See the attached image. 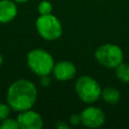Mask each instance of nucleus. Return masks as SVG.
<instances>
[{
    "mask_svg": "<svg viewBox=\"0 0 129 129\" xmlns=\"http://www.w3.org/2000/svg\"><path fill=\"white\" fill-rule=\"evenodd\" d=\"M37 90L34 84L26 79H20L10 85L7 91V104L13 111L21 112L34 105Z\"/></svg>",
    "mask_w": 129,
    "mask_h": 129,
    "instance_id": "f257e3e1",
    "label": "nucleus"
},
{
    "mask_svg": "<svg viewBox=\"0 0 129 129\" xmlns=\"http://www.w3.org/2000/svg\"><path fill=\"white\" fill-rule=\"evenodd\" d=\"M27 64L29 69L37 76L42 77L52 73L54 59L49 52L41 48H35L27 54Z\"/></svg>",
    "mask_w": 129,
    "mask_h": 129,
    "instance_id": "f03ea898",
    "label": "nucleus"
},
{
    "mask_svg": "<svg viewBox=\"0 0 129 129\" xmlns=\"http://www.w3.org/2000/svg\"><path fill=\"white\" fill-rule=\"evenodd\" d=\"M35 27L38 34L46 40H55L62 33V26L59 20L51 13L40 15L35 21Z\"/></svg>",
    "mask_w": 129,
    "mask_h": 129,
    "instance_id": "7ed1b4c3",
    "label": "nucleus"
},
{
    "mask_svg": "<svg viewBox=\"0 0 129 129\" xmlns=\"http://www.w3.org/2000/svg\"><path fill=\"white\" fill-rule=\"evenodd\" d=\"M77 95L85 103H94L101 97V88L97 81L89 76L80 77L75 85Z\"/></svg>",
    "mask_w": 129,
    "mask_h": 129,
    "instance_id": "20e7f679",
    "label": "nucleus"
},
{
    "mask_svg": "<svg viewBox=\"0 0 129 129\" xmlns=\"http://www.w3.org/2000/svg\"><path fill=\"white\" fill-rule=\"evenodd\" d=\"M95 58L100 64L113 69L123 61V51L116 44L106 43L96 49Z\"/></svg>",
    "mask_w": 129,
    "mask_h": 129,
    "instance_id": "39448f33",
    "label": "nucleus"
},
{
    "mask_svg": "<svg viewBox=\"0 0 129 129\" xmlns=\"http://www.w3.org/2000/svg\"><path fill=\"white\" fill-rule=\"evenodd\" d=\"M81 119L84 126L88 128H98L105 123L106 117L100 108L90 106L83 110L81 113Z\"/></svg>",
    "mask_w": 129,
    "mask_h": 129,
    "instance_id": "423d86ee",
    "label": "nucleus"
},
{
    "mask_svg": "<svg viewBox=\"0 0 129 129\" xmlns=\"http://www.w3.org/2000/svg\"><path fill=\"white\" fill-rule=\"evenodd\" d=\"M17 122L21 129H40L43 125L41 116L30 109L21 111L17 116Z\"/></svg>",
    "mask_w": 129,
    "mask_h": 129,
    "instance_id": "0eeeda50",
    "label": "nucleus"
},
{
    "mask_svg": "<svg viewBox=\"0 0 129 129\" xmlns=\"http://www.w3.org/2000/svg\"><path fill=\"white\" fill-rule=\"evenodd\" d=\"M77 69L75 64L68 60H62L54 63V67L52 69V74L58 81H69L75 77Z\"/></svg>",
    "mask_w": 129,
    "mask_h": 129,
    "instance_id": "6e6552de",
    "label": "nucleus"
},
{
    "mask_svg": "<svg viewBox=\"0 0 129 129\" xmlns=\"http://www.w3.org/2000/svg\"><path fill=\"white\" fill-rule=\"evenodd\" d=\"M17 15V7L12 0H0V23L12 21Z\"/></svg>",
    "mask_w": 129,
    "mask_h": 129,
    "instance_id": "1a4fd4ad",
    "label": "nucleus"
},
{
    "mask_svg": "<svg viewBox=\"0 0 129 129\" xmlns=\"http://www.w3.org/2000/svg\"><path fill=\"white\" fill-rule=\"evenodd\" d=\"M101 97L108 104L114 105V104L118 103L120 100V92L116 88L107 87L101 91Z\"/></svg>",
    "mask_w": 129,
    "mask_h": 129,
    "instance_id": "9d476101",
    "label": "nucleus"
},
{
    "mask_svg": "<svg viewBox=\"0 0 129 129\" xmlns=\"http://www.w3.org/2000/svg\"><path fill=\"white\" fill-rule=\"evenodd\" d=\"M115 69L117 78L123 83H129V64L124 63L122 61Z\"/></svg>",
    "mask_w": 129,
    "mask_h": 129,
    "instance_id": "9b49d317",
    "label": "nucleus"
},
{
    "mask_svg": "<svg viewBox=\"0 0 129 129\" xmlns=\"http://www.w3.org/2000/svg\"><path fill=\"white\" fill-rule=\"evenodd\" d=\"M0 128L1 129H17L19 128V125L17 120L13 118H6L0 122Z\"/></svg>",
    "mask_w": 129,
    "mask_h": 129,
    "instance_id": "f8f14e48",
    "label": "nucleus"
},
{
    "mask_svg": "<svg viewBox=\"0 0 129 129\" xmlns=\"http://www.w3.org/2000/svg\"><path fill=\"white\" fill-rule=\"evenodd\" d=\"M37 10L39 12L40 15H46V14H50L52 11V5L50 2L48 1H41L38 4Z\"/></svg>",
    "mask_w": 129,
    "mask_h": 129,
    "instance_id": "ddd939ff",
    "label": "nucleus"
},
{
    "mask_svg": "<svg viewBox=\"0 0 129 129\" xmlns=\"http://www.w3.org/2000/svg\"><path fill=\"white\" fill-rule=\"evenodd\" d=\"M11 108L8 104H4V103H0V122L3 121L4 119L8 118L9 114H10Z\"/></svg>",
    "mask_w": 129,
    "mask_h": 129,
    "instance_id": "4468645a",
    "label": "nucleus"
},
{
    "mask_svg": "<svg viewBox=\"0 0 129 129\" xmlns=\"http://www.w3.org/2000/svg\"><path fill=\"white\" fill-rule=\"evenodd\" d=\"M70 123L72 125H79L80 123H82L81 114H73L70 117Z\"/></svg>",
    "mask_w": 129,
    "mask_h": 129,
    "instance_id": "2eb2a0df",
    "label": "nucleus"
},
{
    "mask_svg": "<svg viewBox=\"0 0 129 129\" xmlns=\"http://www.w3.org/2000/svg\"><path fill=\"white\" fill-rule=\"evenodd\" d=\"M50 82H51V79L49 78L48 75H46V76H42V77H41V81H40V83H41L42 86L47 87L48 85H50Z\"/></svg>",
    "mask_w": 129,
    "mask_h": 129,
    "instance_id": "dca6fc26",
    "label": "nucleus"
},
{
    "mask_svg": "<svg viewBox=\"0 0 129 129\" xmlns=\"http://www.w3.org/2000/svg\"><path fill=\"white\" fill-rule=\"evenodd\" d=\"M55 126H56V128H59V129H69L70 128V126L69 125H67L66 123H63L62 121H58L56 124H55Z\"/></svg>",
    "mask_w": 129,
    "mask_h": 129,
    "instance_id": "f3484780",
    "label": "nucleus"
},
{
    "mask_svg": "<svg viewBox=\"0 0 129 129\" xmlns=\"http://www.w3.org/2000/svg\"><path fill=\"white\" fill-rule=\"evenodd\" d=\"M15 2H19V3H23V2H27L28 0H14Z\"/></svg>",
    "mask_w": 129,
    "mask_h": 129,
    "instance_id": "a211bd4d",
    "label": "nucleus"
},
{
    "mask_svg": "<svg viewBox=\"0 0 129 129\" xmlns=\"http://www.w3.org/2000/svg\"><path fill=\"white\" fill-rule=\"evenodd\" d=\"M2 62H3V58H2V55H1V53H0V67H1Z\"/></svg>",
    "mask_w": 129,
    "mask_h": 129,
    "instance_id": "6ab92c4d",
    "label": "nucleus"
}]
</instances>
